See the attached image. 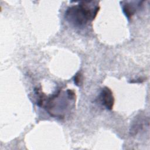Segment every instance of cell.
I'll list each match as a JSON object with an SVG mask.
<instances>
[{
    "instance_id": "1",
    "label": "cell",
    "mask_w": 150,
    "mask_h": 150,
    "mask_svg": "<svg viewBox=\"0 0 150 150\" xmlns=\"http://www.w3.org/2000/svg\"><path fill=\"white\" fill-rule=\"evenodd\" d=\"M94 1H81L79 4L67 9L64 17L70 23L76 27H83L93 21L100 10L98 5Z\"/></svg>"
},
{
    "instance_id": "2",
    "label": "cell",
    "mask_w": 150,
    "mask_h": 150,
    "mask_svg": "<svg viewBox=\"0 0 150 150\" xmlns=\"http://www.w3.org/2000/svg\"><path fill=\"white\" fill-rule=\"evenodd\" d=\"M76 98L75 93L71 90L66 91L59 90L50 97H46L42 105L51 116L63 118L71 107V102Z\"/></svg>"
},
{
    "instance_id": "3",
    "label": "cell",
    "mask_w": 150,
    "mask_h": 150,
    "mask_svg": "<svg viewBox=\"0 0 150 150\" xmlns=\"http://www.w3.org/2000/svg\"><path fill=\"white\" fill-rule=\"evenodd\" d=\"M100 98L102 104L107 110H111L112 109L114 104V97L110 88L104 87L100 93Z\"/></svg>"
},
{
    "instance_id": "4",
    "label": "cell",
    "mask_w": 150,
    "mask_h": 150,
    "mask_svg": "<svg viewBox=\"0 0 150 150\" xmlns=\"http://www.w3.org/2000/svg\"><path fill=\"white\" fill-rule=\"evenodd\" d=\"M142 2H143V1H139V4L135 5L132 4V2H122L123 12L128 19H130L132 16L136 13L137 9L140 7L141 5L140 4H141Z\"/></svg>"
},
{
    "instance_id": "5",
    "label": "cell",
    "mask_w": 150,
    "mask_h": 150,
    "mask_svg": "<svg viewBox=\"0 0 150 150\" xmlns=\"http://www.w3.org/2000/svg\"><path fill=\"white\" fill-rule=\"evenodd\" d=\"M74 83L76 84V86H80L83 83V76L80 72H78L76 74L73 78Z\"/></svg>"
}]
</instances>
